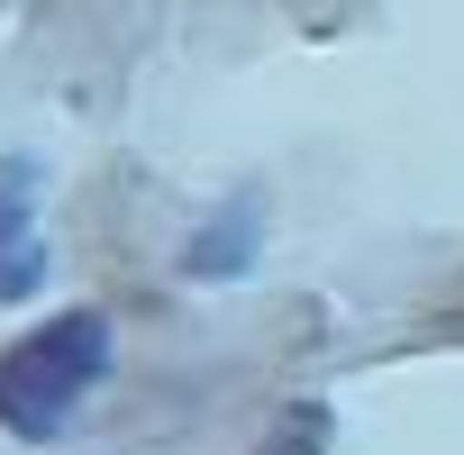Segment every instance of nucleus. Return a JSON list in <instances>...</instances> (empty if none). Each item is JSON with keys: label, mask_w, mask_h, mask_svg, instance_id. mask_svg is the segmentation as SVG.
I'll return each instance as SVG.
<instances>
[{"label": "nucleus", "mask_w": 464, "mask_h": 455, "mask_svg": "<svg viewBox=\"0 0 464 455\" xmlns=\"http://www.w3.org/2000/svg\"><path fill=\"white\" fill-rule=\"evenodd\" d=\"M101 373H110V319L101 310H64V319L10 337L0 346V428L28 437V446L64 437L73 410L101 392Z\"/></svg>", "instance_id": "f257e3e1"}, {"label": "nucleus", "mask_w": 464, "mask_h": 455, "mask_svg": "<svg viewBox=\"0 0 464 455\" xmlns=\"http://www.w3.org/2000/svg\"><path fill=\"white\" fill-rule=\"evenodd\" d=\"M37 274H46V247L28 218V173H10V191H0V301L37 292Z\"/></svg>", "instance_id": "f03ea898"}]
</instances>
